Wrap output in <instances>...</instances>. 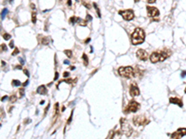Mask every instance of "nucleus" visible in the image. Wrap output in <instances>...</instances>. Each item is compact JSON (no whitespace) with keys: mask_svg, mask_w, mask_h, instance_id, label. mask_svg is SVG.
I'll return each instance as SVG.
<instances>
[{"mask_svg":"<svg viewBox=\"0 0 186 139\" xmlns=\"http://www.w3.org/2000/svg\"><path fill=\"white\" fill-rule=\"evenodd\" d=\"M145 39V33L141 28H136L134 32L131 35V43L132 45H141L144 42Z\"/></svg>","mask_w":186,"mask_h":139,"instance_id":"nucleus-1","label":"nucleus"},{"mask_svg":"<svg viewBox=\"0 0 186 139\" xmlns=\"http://www.w3.org/2000/svg\"><path fill=\"white\" fill-rule=\"evenodd\" d=\"M118 73L120 76H122V77H125V78H127L130 79L131 77H133L134 76V69L132 68V67L130 66H127V67H120V68L118 69Z\"/></svg>","mask_w":186,"mask_h":139,"instance_id":"nucleus-2","label":"nucleus"},{"mask_svg":"<svg viewBox=\"0 0 186 139\" xmlns=\"http://www.w3.org/2000/svg\"><path fill=\"white\" fill-rule=\"evenodd\" d=\"M140 108H141V105L137 101H135V100H130V103H128L127 106L126 107L124 112H125L126 114L130 113V112H136V111H139Z\"/></svg>","mask_w":186,"mask_h":139,"instance_id":"nucleus-3","label":"nucleus"},{"mask_svg":"<svg viewBox=\"0 0 186 139\" xmlns=\"http://www.w3.org/2000/svg\"><path fill=\"white\" fill-rule=\"evenodd\" d=\"M119 15H121L125 21H132L134 19V11L132 9H127V10H119Z\"/></svg>","mask_w":186,"mask_h":139,"instance_id":"nucleus-4","label":"nucleus"},{"mask_svg":"<svg viewBox=\"0 0 186 139\" xmlns=\"http://www.w3.org/2000/svg\"><path fill=\"white\" fill-rule=\"evenodd\" d=\"M133 123H134V125L136 126H139V125H145L149 122V121H147L146 118L144 115H139V116H134L132 120Z\"/></svg>","mask_w":186,"mask_h":139,"instance_id":"nucleus-5","label":"nucleus"},{"mask_svg":"<svg viewBox=\"0 0 186 139\" xmlns=\"http://www.w3.org/2000/svg\"><path fill=\"white\" fill-rule=\"evenodd\" d=\"M171 138H174V139H179V138H182L183 136H186V128H179L177 131H175L174 133H170Z\"/></svg>","mask_w":186,"mask_h":139,"instance_id":"nucleus-6","label":"nucleus"},{"mask_svg":"<svg viewBox=\"0 0 186 139\" xmlns=\"http://www.w3.org/2000/svg\"><path fill=\"white\" fill-rule=\"evenodd\" d=\"M121 126H122L123 133H125L127 136H130L131 135V133H132V129L127 123V121H126L125 119H121Z\"/></svg>","mask_w":186,"mask_h":139,"instance_id":"nucleus-7","label":"nucleus"},{"mask_svg":"<svg viewBox=\"0 0 186 139\" xmlns=\"http://www.w3.org/2000/svg\"><path fill=\"white\" fill-rule=\"evenodd\" d=\"M147 14H148V16L151 18L157 17L159 16V10L155 7L147 6Z\"/></svg>","mask_w":186,"mask_h":139,"instance_id":"nucleus-8","label":"nucleus"},{"mask_svg":"<svg viewBox=\"0 0 186 139\" xmlns=\"http://www.w3.org/2000/svg\"><path fill=\"white\" fill-rule=\"evenodd\" d=\"M136 56L139 59L142 60V61H146L147 59H148V53L144 50V49H139L137 50L136 52Z\"/></svg>","mask_w":186,"mask_h":139,"instance_id":"nucleus-9","label":"nucleus"},{"mask_svg":"<svg viewBox=\"0 0 186 139\" xmlns=\"http://www.w3.org/2000/svg\"><path fill=\"white\" fill-rule=\"evenodd\" d=\"M130 94L132 98H135V97H138V95H140V89L138 88V86L133 84L131 86H130Z\"/></svg>","mask_w":186,"mask_h":139,"instance_id":"nucleus-10","label":"nucleus"},{"mask_svg":"<svg viewBox=\"0 0 186 139\" xmlns=\"http://www.w3.org/2000/svg\"><path fill=\"white\" fill-rule=\"evenodd\" d=\"M171 55V51L164 49L160 52V61H164L166 60L168 57H169V56Z\"/></svg>","mask_w":186,"mask_h":139,"instance_id":"nucleus-11","label":"nucleus"},{"mask_svg":"<svg viewBox=\"0 0 186 139\" xmlns=\"http://www.w3.org/2000/svg\"><path fill=\"white\" fill-rule=\"evenodd\" d=\"M150 60L152 63H156V62L160 61V53L159 52H154L150 56Z\"/></svg>","mask_w":186,"mask_h":139,"instance_id":"nucleus-12","label":"nucleus"},{"mask_svg":"<svg viewBox=\"0 0 186 139\" xmlns=\"http://www.w3.org/2000/svg\"><path fill=\"white\" fill-rule=\"evenodd\" d=\"M169 103L171 104H175V105H178L180 108H183V102L182 99H180L178 98H169Z\"/></svg>","mask_w":186,"mask_h":139,"instance_id":"nucleus-13","label":"nucleus"},{"mask_svg":"<svg viewBox=\"0 0 186 139\" xmlns=\"http://www.w3.org/2000/svg\"><path fill=\"white\" fill-rule=\"evenodd\" d=\"M37 94H40V95H46L47 94V88L45 85H40L39 87L37 88L36 90Z\"/></svg>","mask_w":186,"mask_h":139,"instance_id":"nucleus-14","label":"nucleus"},{"mask_svg":"<svg viewBox=\"0 0 186 139\" xmlns=\"http://www.w3.org/2000/svg\"><path fill=\"white\" fill-rule=\"evenodd\" d=\"M76 23H78L80 26H87V21L83 20V19H81V18L76 19Z\"/></svg>","mask_w":186,"mask_h":139,"instance_id":"nucleus-15","label":"nucleus"},{"mask_svg":"<svg viewBox=\"0 0 186 139\" xmlns=\"http://www.w3.org/2000/svg\"><path fill=\"white\" fill-rule=\"evenodd\" d=\"M39 43H40V44H42V45H49V38H47V37H46V36H43V37H41V40L39 39Z\"/></svg>","mask_w":186,"mask_h":139,"instance_id":"nucleus-16","label":"nucleus"},{"mask_svg":"<svg viewBox=\"0 0 186 139\" xmlns=\"http://www.w3.org/2000/svg\"><path fill=\"white\" fill-rule=\"evenodd\" d=\"M82 57H83V60H84V65H85V66H88V56L84 53L83 56H82Z\"/></svg>","mask_w":186,"mask_h":139,"instance_id":"nucleus-17","label":"nucleus"},{"mask_svg":"<svg viewBox=\"0 0 186 139\" xmlns=\"http://www.w3.org/2000/svg\"><path fill=\"white\" fill-rule=\"evenodd\" d=\"M93 7L95 8V9H96V12H97L98 17H99V18H101V17H102V15H101V11H100V9H99V8H98V6H97V4H96V3H93Z\"/></svg>","mask_w":186,"mask_h":139,"instance_id":"nucleus-18","label":"nucleus"},{"mask_svg":"<svg viewBox=\"0 0 186 139\" xmlns=\"http://www.w3.org/2000/svg\"><path fill=\"white\" fill-rule=\"evenodd\" d=\"M8 11V8H4V9H3L2 12H1V20H4L5 17H6V15H7Z\"/></svg>","mask_w":186,"mask_h":139,"instance_id":"nucleus-19","label":"nucleus"},{"mask_svg":"<svg viewBox=\"0 0 186 139\" xmlns=\"http://www.w3.org/2000/svg\"><path fill=\"white\" fill-rule=\"evenodd\" d=\"M12 85L13 86H21L22 85V83L20 82V81H18V80H13L12 81Z\"/></svg>","mask_w":186,"mask_h":139,"instance_id":"nucleus-20","label":"nucleus"},{"mask_svg":"<svg viewBox=\"0 0 186 139\" xmlns=\"http://www.w3.org/2000/svg\"><path fill=\"white\" fill-rule=\"evenodd\" d=\"M32 22L34 23V24L36 22V12L35 11L32 12Z\"/></svg>","mask_w":186,"mask_h":139,"instance_id":"nucleus-21","label":"nucleus"},{"mask_svg":"<svg viewBox=\"0 0 186 139\" xmlns=\"http://www.w3.org/2000/svg\"><path fill=\"white\" fill-rule=\"evenodd\" d=\"M16 100H17V95H12L11 97L9 98V101H10L11 103L16 102Z\"/></svg>","mask_w":186,"mask_h":139,"instance_id":"nucleus-22","label":"nucleus"},{"mask_svg":"<svg viewBox=\"0 0 186 139\" xmlns=\"http://www.w3.org/2000/svg\"><path fill=\"white\" fill-rule=\"evenodd\" d=\"M64 54L67 56L69 59H70V57H72V56H73V53H72V51H71V50H64Z\"/></svg>","mask_w":186,"mask_h":139,"instance_id":"nucleus-23","label":"nucleus"},{"mask_svg":"<svg viewBox=\"0 0 186 139\" xmlns=\"http://www.w3.org/2000/svg\"><path fill=\"white\" fill-rule=\"evenodd\" d=\"M19 94H20V95H19V98H22L23 97V95H24V89L21 88L20 90H19Z\"/></svg>","mask_w":186,"mask_h":139,"instance_id":"nucleus-24","label":"nucleus"},{"mask_svg":"<svg viewBox=\"0 0 186 139\" xmlns=\"http://www.w3.org/2000/svg\"><path fill=\"white\" fill-rule=\"evenodd\" d=\"M76 17H71L70 20H69V22L71 23V24H75V23L76 22Z\"/></svg>","mask_w":186,"mask_h":139,"instance_id":"nucleus-25","label":"nucleus"},{"mask_svg":"<svg viewBox=\"0 0 186 139\" xmlns=\"http://www.w3.org/2000/svg\"><path fill=\"white\" fill-rule=\"evenodd\" d=\"M10 37H11V35H8V33H4V35H3V38L5 40H9V39H10Z\"/></svg>","mask_w":186,"mask_h":139,"instance_id":"nucleus-26","label":"nucleus"},{"mask_svg":"<svg viewBox=\"0 0 186 139\" xmlns=\"http://www.w3.org/2000/svg\"><path fill=\"white\" fill-rule=\"evenodd\" d=\"M73 113H74V111H72V113H71L70 117H69L68 121H67V124H70V122H72V119H73Z\"/></svg>","mask_w":186,"mask_h":139,"instance_id":"nucleus-27","label":"nucleus"},{"mask_svg":"<svg viewBox=\"0 0 186 139\" xmlns=\"http://www.w3.org/2000/svg\"><path fill=\"white\" fill-rule=\"evenodd\" d=\"M82 4H83V6H84V7H86V8H88V9H89L90 8H91V7L89 6V4H88V3H86L85 1H82Z\"/></svg>","mask_w":186,"mask_h":139,"instance_id":"nucleus-28","label":"nucleus"},{"mask_svg":"<svg viewBox=\"0 0 186 139\" xmlns=\"http://www.w3.org/2000/svg\"><path fill=\"white\" fill-rule=\"evenodd\" d=\"M19 52H20V50H19V48H15V50L13 51L12 53V56H16L17 54H19Z\"/></svg>","mask_w":186,"mask_h":139,"instance_id":"nucleus-29","label":"nucleus"},{"mask_svg":"<svg viewBox=\"0 0 186 139\" xmlns=\"http://www.w3.org/2000/svg\"><path fill=\"white\" fill-rule=\"evenodd\" d=\"M49 107H50V104L49 103V104H47V106L46 107V109H45V112H44V115H46V114H47V111H49Z\"/></svg>","mask_w":186,"mask_h":139,"instance_id":"nucleus-30","label":"nucleus"},{"mask_svg":"<svg viewBox=\"0 0 186 139\" xmlns=\"http://www.w3.org/2000/svg\"><path fill=\"white\" fill-rule=\"evenodd\" d=\"M1 48H2L3 51H7V46L5 45V44H2L1 45Z\"/></svg>","mask_w":186,"mask_h":139,"instance_id":"nucleus-31","label":"nucleus"},{"mask_svg":"<svg viewBox=\"0 0 186 139\" xmlns=\"http://www.w3.org/2000/svg\"><path fill=\"white\" fill-rule=\"evenodd\" d=\"M180 76H182V78H184L186 76V71H183L182 73H180Z\"/></svg>","mask_w":186,"mask_h":139,"instance_id":"nucleus-32","label":"nucleus"},{"mask_svg":"<svg viewBox=\"0 0 186 139\" xmlns=\"http://www.w3.org/2000/svg\"><path fill=\"white\" fill-rule=\"evenodd\" d=\"M19 60L21 61V65H23V64H24V59H23L22 57H19Z\"/></svg>","mask_w":186,"mask_h":139,"instance_id":"nucleus-33","label":"nucleus"},{"mask_svg":"<svg viewBox=\"0 0 186 139\" xmlns=\"http://www.w3.org/2000/svg\"><path fill=\"white\" fill-rule=\"evenodd\" d=\"M23 73H24L27 76V77H29V73H28L27 70H23Z\"/></svg>","mask_w":186,"mask_h":139,"instance_id":"nucleus-34","label":"nucleus"},{"mask_svg":"<svg viewBox=\"0 0 186 139\" xmlns=\"http://www.w3.org/2000/svg\"><path fill=\"white\" fill-rule=\"evenodd\" d=\"M87 20H88V21H91V20H92V17L90 16L89 14H88V15H87Z\"/></svg>","mask_w":186,"mask_h":139,"instance_id":"nucleus-35","label":"nucleus"},{"mask_svg":"<svg viewBox=\"0 0 186 139\" xmlns=\"http://www.w3.org/2000/svg\"><path fill=\"white\" fill-rule=\"evenodd\" d=\"M155 1H156V0H147V2H148L149 4H154Z\"/></svg>","mask_w":186,"mask_h":139,"instance_id":"nucleus-36","label":"nucleus"},{"mask_svg":"<svg viewBox=\"0 0 186 139\" xmlns=\"http://www.w3.org/2000/svg\"><path fill=\"white\" fill-rule=\"evenodd\" d=\"M30 7L32 8V9H36V6H35L34 3H31V4H30Z\"/></svg>","mask_w":186,"mask_h":139,"instance_id":"nucleus-37","label":"nucleus"},{"mask_svg":"<svg viewBox=\"0 0 186 139\" xmlns=\"http://www.w3.org/2000/svg\"><path fill=\"white\" fill-rule=\"evenodd\" d=\"M58 78H59V73H55L54 80H55V81H56V80H58Z\"/></svg>","mask_w":186,"mask_h":139,"instance_id":"nucleus-38","label":"nucleus"},{"mask_svg":"<svg viewBox=\"0 0 186 139\" xmlns=\"http://www.w3.org/2000/svg\"><path fill=\"white\" fill-rule=\"evenodd\" d=\"M69 76V73L68 71H65V73H63V77H68Z\"/></svg>","mask_w":186,"mask_h":139,"instance_id":"nucleus-39","label":"nucleus"},{"mask_svg":"<svg viewBox=\"0 0 186 139\" xmlns=\"http://www.w3.org/2000/svg\"><path fill=\"white\" fill-rule=\"evenodd\" d=\"M9 46H10L11 48H13V47H14V43H13V41H11L10 43H9Z\"/></svg>","mask_w":186,"mask_h":139,"instance_id":"nucleus-40","label":"nucleus"},{"mask_svg":"<svg viewBox=\"0 0 186 139\" xmlns=\"http://www.w3.org/2000/svg\"><path fill=\"white\" fill-rule=\"evenodd\" d=\"M28 84H29V81H26V82H24V83L22 84V85L25 87V86H27V85H28Z\"/></svg>","mask_w":186,"mask_h":139,"instance_id":"nucleus-41","label":"nucleus"},{"mask_svg":"<svg viewBox=\"0 0 186 139\" xmlns=\"http://www.w3.org/2000/svg\"><path fill=\"white\" fill-rule=\"evenodd\" d=\"M67 5L69 7H71L72 6V1H71V0H67Z\"/></svg>","mask_w":186,"mask_h":139,"instance_id":"nucleus-42","label":"nucleus"},{"mask_svg":"<svg viewBox=\"0 0 186 139\" xmlns=\"http://www.w3.org/2000/svg\"><path fill=\"white\" fill-rule=\"evenodd\" d=\"M8 98V95H5V97H3L2 98H1V101H4V100H6Z\"/></svg>","mask_w":186,"mask_h":139,"instance_id":"nucleus-43","label":"nucleus"},{"mask_svg":"<svg viewBox=\"0 0 186 139\" xmlns=\"http://www.w3.org/2000/svg\"><path fill=\"white\" fill-rule=\"evenodd\" d=\"M63 62H64V64H66V65H68V64L70 63V62H69V60H68V59H65V60H64Z\"/></svg>","mask_w":186,"mask_h":139,"instance_id":"nucleus-44","label":"nucleus"},{"mask_svg":"<svg viewBox=\"0 0 186 139\" xmlns=\"http://www.w3.org/2000/svg\"><path fill=\"white\" fill-rule=\"evenodd\" d=\"M89 42H90V38H88L87 40H85V43H86V44H88V43H89Z\"/></svg>","mask_w":186,"mask_h":139,"instance_id":"nucleus-45","label":"nucleus"},{"mask_svg":"<svg viewBox=\"0 0 186 139\" xmlns=\"http://www.w3.org/2000/svg\"><path fill=\"white\" fill-rule=\"evenodd\" d=\"M15 69H19V70H21V69H22V66H19V65H18V66H16V67H15Z\"/></svg>","mask_w":186,"mask_h":139,"instance_id":"nucleus-46","label":"nucleus"},{"mask_svg":"<svg viewBox=\"0 0 186 139\" xmlns=\"http://www.w3.org/2000/svg\"><path fill=\"white\" fill-rule=\"evenodd\" d=\"M1 63H2V66H5V65H6V62H5V61H1Z\"/></svg>","mask_w":186,"mask_h":139,"instance_id":"nucleus-47","label":"nucleus"},{"mask_svg":"<svg viewBox=\"0 0 186 139\" xmlns=\"http://www.w3.org/2000/svg\"><path fill=\"white\" fill-rule=\"evenodd\" d=\"M44 103H45V100H41V101H40V105H43Z\"/></svg>","mask_w":186,"mask_h":139,"instance_id":"nucleus-48","label":"nucleus"},{"mask_svg":"<svg viewBox=\"0 0 186 139\" xmlns=\"http://www.w3.org/2000/svg\"><path fill=\"white\" fill-rule=\"evenodd\" d=\"M12 109H13V108H9V109H8V112H9V113H10V112L12 111Z\"/></svg>","mask_w":186,"mask_h":139,"instance_id":"nucleus-49","label":"nucleus"},{"mask_svg":"<svg viewBox=\"0 0 186 139\" xmlns=\"http://www.w3.org/2000/svg\"><path fill=\"white\" fill-rule=\"evenodd\" d=\"M90 52H91V53H92V52H93V47L91 46V47H90Z\"/></svg>","mask_w":186,"mask_h":139,"instance_id":"nucleus-50","label":"nucleus"},{"mask_svg":"<svg viewBox=\"0 0 186 139\" xmlns=\"http://www.w3.org/2000/svg\"><path fill=\"white\" fill-rule=\"evenodd\" d=\"M65 111V108L63 107V108H61V111Z\"/></svg>","mask_w":186,"mask_h":139,"instance_id":"nucleus-51","label":"nucleus"},{"mask_svg":"<svg viewBox=\"0 0 186 139\" xmlns=\"http://www.w3.org/2000/svg\"><path fill=\"white\" fill-rule=\"evenodd\" d=\"M139 1H140V0H134V2H135V3H138Z\"/></svg>","mask_w":186,"mask_h":139,"instance_id":"nucleus-52","label":"nucleus"},{"mask_svg":"<svg viewBox=\"0 0 186 139\" xmlns=\"http://www.w3.org/2000/svg\"><path fill=\"white\" fill-rule=\"evenodd\" d=\"M14 1V0H9V3H12Z\"/></svg>","mask_w":186,"mask_h":139,"instance_id":"nucleus-53","label":"nucleus"},{"mask_svg":"<svg viewBox=\"0 0 186 139\" xmlns=\"http://www.w3.org/2000/svg\"><path fill=\"white\" fill-rule=\"evenodd\" d=\"M184 93L186 94V87H185V90H184Z\"/></svg>","mask_w":186,"mask_h":139,"instance_id":"nucleus-54","label":"nucleus"},{"mask_svg":"<svg viewBox=\"0 0 186 139\" xmlns=\"http://www.w3.org/2000/svg\"><path fill=\"white\" fill-rule=\"evenodd\" d=\"M75 1H78V0H75Z\"/></svg>","mask_w":186,"mask_h":139,"instance_id":"nucleus-55","label":"nucleus"},{"mask_svg":"<svg viewBox=\"0 0 186 139\" xmlns=\"http://www.w3.org/2000/svg\"><path fill=\"white\" fill-rule=\"evenodd\" d=\"M60 1H61V0H60Z\"/></svg>","mask_w":186,"mask_h":139,"instance_id":"nucleus-56","label":"nucleus"}]
</instances>
